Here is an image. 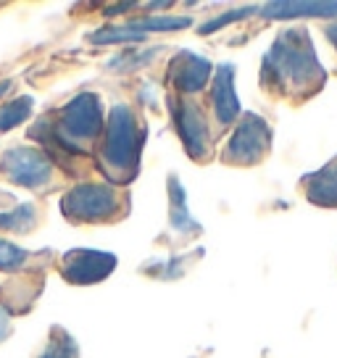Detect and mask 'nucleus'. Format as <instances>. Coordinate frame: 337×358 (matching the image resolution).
Segmentation results:
<instances>
[{
  "mask_svg": "<svg viewBox=\"0 0 337 358\" xmlns=\"http://www.w3.org/2000/svg\"><path fill=\"white\" fill-rule=\"evenodd\" d=\"M116 268V256L101 250H69L61 264V274L74 285H92L106 280Z\"/></svg>",
  "mask_w": 337,
  "mask_h": 358,
  "instance_id": "nucleus-9",
  "label": "nucleus"
},
{
  "mask_svg": "<svg viewBox=\"0 0 337 358\" xmlns=\"http://www.w3.org/2000/svg\"><path fill=\"white\" fill-rule=\"evenodd\" d=\"M168 195H171V224L182 232H201V224L192 219L185 206V190L177 179L171 177L168 182Z\"/></svg>",
  "mask_w": 337,
  "mask_h": 358,
  "instance_id": "nucleus-14",
  "label": "nucleus"
},
{
  "mask_svg": "<svg viewBox=\"0 0 337 358\" xmlns=\"http://www.w3.org/2000/svg\"><path fill=\"white\" fill-rule=\"evenodd\" d=\"M174 124H177L182 145L190 153V158L206 161L211 156V132H208L206 116H203V111L195 103L187 101V98L174 103Z\"/></svg>",
  "mask_w": 337,
  "mask_h": 358,
  "instance_id": "nucleus-7",
  "label": "nucleus"
},
{
  "mask_svg": "<svg viewBox=\"0 0 337 358\" xmlns=\"http://www.w3.org/2000/svg\"><path fill=\"white\" fill-rule=\"evenodd\" d=\"M8 87H11V82H0V98L8 92Z\"/></svg>",
  "mask_w": 337,
  "mask_h": 358,
  "instance_id": "nucleus-24",
  "label": "nucleus"
},
{
  "mask_svg": "<svg viewBox=\"0 0 337 358\" xmlns=\"http://www.w3.org/2000/svg\"><path fill=\"white\" fill-rule=\"evenodd\" d=\"M261 16L264 19H337V3L332 0H322V3L280 0V3H266L261 8Z\"/></svg>",
  "mask_w": 337,
  "mask_h": 358,
  "instance_id": "nucleus-11",
  "label": "nucleus"
},
{
  "mask_svg": "<svg viewBox=\"0 0 337 358\" xmlns=\"http://www.w3.org/2000/svg\"><path fill=\"white\" fill-rule=\"evenodd\" d=\"M190 27L187 16H148L140 22H129L124 27H108L90 34V43L95 45H113V43H129V40H145L148 32H171V29H185Z\"/></svg>",
  "mask_w": 337,
  "mask_h": 358,
  "instance_id": "nucleus-8",
  "label": "nucleus"
},
{
  "mask_svg": "<svg viewBox=\"0 0 337 358\" xmlns=\"http://www.w3.org/2000/svg\"><path fill=\"white\" fill-rule=\"evenodd\" d=\"M129 8H135V3H119V6H108V8H106V16H116V13L129 11Z\"/></svg>",
  "mask_w": 337,
  "mask_h": 358,
  "instance_id": "nucleus-21",
  "label": "nucleus"
},
{
  "mask_svg": "<svg viewBox=\"0 0 337 358\" xmlns=\"http://www.w3.org/2000/svg\"><path fill=\"white\" fill-rule=\"evenodd\" d=\"M171 82L182 90V92H198L206 87V82L211 77V61L208 58L198 56V53H180V56L171 61Z\"/></svg>",
  "mask_w": 337,
  "mask_h": 358,
  "instance_id": "nucleus-10",
  "label": "nucleus"
},
{
  "mask_svg": "<svg viewBox=\"0 0 337 358\" xmlns=\"http://www.w3.org/2000/svg\"><path fill=\"white\" fill-rule=\"evenodd\" d=\"M214 111L219 124H232L240 116V101L235 92V66L222 64L214 77Z\"/></svg>",
  "mask_w": 337,
  "mask_h": 358,
  "instance_id": "nucleus-12",
  "label": "nucleus"
},
{
  "mask_svg": "<svg viewBox=\"0 0 337 358\" xmlns=\"http://www.w3.org/2000/svg\"><path fill=\"white\" fill-rule=\"evenodd\" d=\"M327 37H329V40H332V45L337 48V24H332V27L327 29Z\"/></svg>",
  "mask_w": 337,
  "mask_h": 358,
  "instance_id": "nucleus-22",
  "label": "nucleus"
},
{
  "mask_svg": "<svg viewBox=\"0 0 337 358\" xmlns=\"http://www.w3.org/2000/svg\"><path fill=\"white\" fill-rule=\"evenodd\" d=\"M327 71L314 53L311 37L303 29H285L277 34L261 61V85L280 95L306 98L322 90Z\"/></svg>",
  "mask_w": 337,
  "mask_h": 358,
  "instance_id": "nucleus-1",
  "label": "nucleus"
},
{
  "mask_svg": "<svg viewBox=\"0 0 337 358\" xmlns=\"http://www.w3.org/2000/svg\"><path fill=\"white\" fill-rule=\"evenodd\" d=\"M61 211L71 222H106L119 211V192L111 185L85 182L64 195Z\"/></svg>",
  "mask_w": 337,
  "mask_h": 358,
  "instance_id": "nucleus-4",
  "label": "nucleus"
},
{
  "mask_svg": "<svg viewBox=\"0 0 337 358\" xmlns=\"http://www.w3.org/2000/svg\"><path fill=\"white\" fill-rule=\"evenodd\" d=\"M40 358H79L77 340L69 335L64 327H53L50 343H48V348L43 350Z\"/></svg>",
  "mask_w": 337,
  "mask_h": 358,
  "instance_id": "nucleus-15",
  "label": "nucleus"
},
{
  "mask_svg": "<svg viewBox=\"0 0 337 358\" xmlns=\"http://www.w3.org/2000/svg\"><path fill=\"white\" fill-rule=\"evenodd\" d=\"M269 150V127L256 113H245L235 134L229 137L224 148L227 164H259Z\"/></svg>",
  "mask_w": 337,
  "mask_h": 358,
  "instance_id": "nucleus-5",
  "label": "nucleus"
},
{
  "mask_svg": "<svg viewBox=\"0 0 337 358\" xmlns=\"http://www.w3.org/2000/svg\"><path fill=\"white\" fill-rule=\"evenodd\" d=\"M168 6H171V3H148V8H153V11H156V8H168Z\"/></svg>",
  "mask_w": 337,
  "mask_h": 358,
  "instance_id": "nucleus-23",
  "label": "nucleus"
},
{
  "mask_svg": "<svg viewBox=\"0 0 337 358\" xmlns=\"http://www.w3.org/2000/svg\"><path fill=\"white\" fill-rule=\"evenodd\" d=\"M11 335V324H8V316L0 311V343Z\"/></svg>",
  "mask_w": 337,
  "mask_h": 358,
  "instance_id": "nucleus-20",
  "label": "nucleus"
},
{
  "mask_svg": "<svg viewBox=\"0 0 337 358\" xmlns=\"http://www.w3.org/2000/svg\"><path fill=\"white\" fill-rule=\"evenodd\" d=\"M27 258H29L27 250L11 245V243H6V240H0V268H3V271H16Z\"/></svg>",
  "mask_w": 337,
  "mask_h": 358,
  "instance_id": "nucleus-18",
  "label": "nucleus"
},
{
  "mask_svg": "<svg viewBox=\"0 0 337 358\" xmlns=\"http://www.w3.org/2000/svg\"><path fill=\"white\" fill-rule=\"evenodd\" d=\"M34 224V208L32 206H16L13 211L0 213V229H13V232H27Z\"/></svg>",
  "mask_w": 337,
  "mask_h": 358,
  "instance_id": "nucleus-17",
  "label": "nucleus"
},
{
  "mask_svg": "<svg viewBox=\"0 0 337 358\" xmlns=\"http://www.w3.org/2000/svg\"><path fill=\"white\" fill-rule=\"evenodd\" d=\"M103 129L101 98L95 92H82L74 101H69L58 116V143L69 145L74 153L85 150V143L95 140Z\"/></svg>",
  "mask_w": 337,
  "mask_h": 358,
  "instance_id": "nucleus-3",
  "label": "nucleus"
},
{
  "mask_svg": "<svg viewBox=\"0 0 337 358\" xmlns=\"http://www.w3.org/2000/svg\"><path fill=\"white\" fill-rule=\"evenodd\" d=\"M253 11H256L253 6H245V8H237V11L222 13V16H216V19H211V22L203 24V27H201V34H211V32H216V29H222V27H227V24L240 22V19H248V16H250Z\"/></svg>",
  "mask_w": 337,
  "mask_h": 358,
  "instance_id": "nucleus-19",
  "label": "nucleus"
},
{
  "mask_svg": "<svg viewBox=\"0 0 337 358\" xmlns=\"http://www.w3.org/2000/svg\"><path fill=\"white\" fill-rule=\"evenodd\" d=\"M3 171L6 177L22 185V187H45L53 174V164L50 158L37 150V148H11L6 156H3Z\"/></svg>",
  "mask_w": 337,
  "mask_h": 358,
  "instance_id": "nucleus-6",
  "label": "nucleus"
},
{
  "mask_svg": "<svg viewBox=\"0 0 337 358\" xmlns=\"http://www.w3.org/2000/svg\"><path fill=\"white\" fill-rule=\"evenodd\" d=\"M140 148H143V132L137 127L135 113L129 106L116 103L111 108V116L106 119L101 171L111 182L127 185L137 174V166H140Z\"/></svg>",
  "mask_w": 337,
  "mask_h": 358,
  "instance_id": "nucleus-2",
  "label": "nucleus"
},
{
  "mask_svg": "<svg viewBox=\"0 0 337 358\" xmlns=\"http://www.w3.org/2000/svg\"><path fill=\"white\" fill-rule=\"evenodd\" d=\"M303 187L308 201L322 208H337V158L314 174H306Z\"/></svg>",
  "mask_w": 337,
  "mask_h": 358,
  "instance_id": "nucleus-13",
  "label": "nucleus"
},
{
  "mask_svg": "<svg viewBox=\"0 0 337 358\" xmlns=\"http://www.w3.org/2000/svg\"><path fill=\"white\" fill-rule=\"evenodd\" d=\"M34 108V101L29 95H22L13 103H8L3 111H0V132H8L13 127H19L24 119H29V113Z\"/></svg>",
  "mask_w": 337,
  "mask_h": 358,
  "instance_id": "nucleus-16",
  "label": "nucleus"
}]
</instances>
